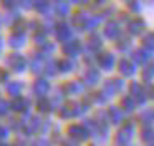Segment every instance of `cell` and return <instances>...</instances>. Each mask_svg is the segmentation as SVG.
<instances>
[{
	"label": "cell",
	"instance_id": "7",
	"mask_svg": "<svg viewBox=\"0 0 154 146\" xmlns=\"http://www.w3.org/2000/svg\"><path fill=\"white\" fill-rule=\"evenodd\" d=\"M48 90H50V85H48L47 80H37V81H35L33 91L37 93V95H40L42 98H43V96L48 93Z\"/></svg>",
	"mask_w": 154,
	"mask_h": 146
},
{
	"label": "cell",
	"instance_id": "38",
	"mask_svg": "<svg viewBox=\"0 0 154 146\" xmlns=\"http://www.w3.org/2000/svg\"><path fill=\"white\" fill-rule=\"evenodd\" d=\"M5 78H7V73H5V71H0V80H5Z\"/></svg>",
	"mask_w": 154,
	"mask_h": 146
},
{
	"label": "cell",
	"instance_id": "32",
	"mask_svg": "<svg viewBox=\"0 0 154 146\" xmlns=\"http://www.w3.org/2000/svg\"><path fill=\"white\" fill-rule=\"evenodd\" d=\"M7 108H8V105L5 101H0V115H5L7 113Z\"/></svg>",
	"mask_w": 154,
	"mask_h": 146
},
{
	"label": "cell",
	"instance_id": "10",
	"mask_svg": "<svg viewBox=\"0 0 154 146\" xmlns=\"http://www.w3.org/2000/svg\"><path fill=\"white\" fill-rule=\"evenodd\" d=\"M10 106L15 111H25V110L28 108V100L22 98V96H17V98H14V101H12Z\"/></svg>",
	"mask_w": 154,
	"mask_h": 146
},
{
	"label": "cell",
	"instance_id": "35",
	"mask_svg": "<svg viewBox=\"0 0 154 146\" xmlns=\"http://www.w3.org/2000/svg\"><path fill=\"white\" fill-rule=\"evenodd\" d=\"M7 136V128L5 126H0V139H4Z\"/></svg>",
	"mask_w": 154,
	"mask_h": 146
},
{
	"label": "cell",
	"instance_id": "13",
	"mask_svg": "<svg viewBox=\"0 0 154 146\" xmlns=\"http://www.w3.org/2000/svg\"><path fill=\"white\" fill-rule=\"evenodd\" d=\"M108 116H109V119L114 123V125L121 123V119H123V113H121L119 110L116 108V106H113V108L108 110Z\"/></svg>",
	"mask_w": 154,
	"mask_h": 146
},
{
	"label": "cell",
	"instance_id": "4",
	"mask_svg": "<svg viewBox=\"0 0 154 146\" xmlns=\"http://www.w3.org/2000/svg\"><path fill=\"white\" fill-rule=\"evenodd\" d=\"M8 65H10L15 71H22V70L25 68V65H27V60H25L22 55H10Z\"/></svg>",
	"mask_w": 154,
	"mask_h": 146
},
{
	"label": "cell",
	"instance_id": "39",
	"mask_svg": "<svg viewBox=\"0 0 154 146\" xmlns=\"http://www.w3.org/2000/svg\"><path fill=\"white\" fill-rule=\"evenodd\" d=\"M63 146H76V144H75V143H65Z\"/></svg>",
	"mask_w": 154,
	"mask_h": 146
},
{
	"label": "cell",
	"instance_id": "3",
	"mask_svg": "<svg viewBox=\"0 0 154 146\" xmlns=\"http://www.w3.org/2000/svg\"><path fill=\"white\" fill-rule=\"evenodd\" d=\"M68 135L71 136V138H75V139H85V138H88V129L85 128L83 125H73V126H70V129H68Z\"/></svg>",
	"mask_w": 154,
	"mask_h": 146
},
{
	"label": "cell",
	"instance_id": "17",
	"mask_svg": "<svg viewBox=\"0 0 154 146\" xmlns=\"http://www.w3.org/2000/svg\"><path fill=\"white\" fill-rule=\"evenodd\" d=\"M58 68H60L61 71H71V70L75 68V63H73V60L65 58V60H60V62H58Z\"/></svg>",
	"mask_w": 154,
	"mask_h": 146
},
{
	"label": "cell",
	"instance_id": "12",
	"mask_svg": "<svg viewBox=\"0 0 154 146\" xmlns=\"http://www.w3.org/2000/svg\"><path fill=\"white\" fill-rule=\"evenodd\" d=\"M141 30H144V22L141 18H133L129 22V32L131 33H134V35H136V33H139Z\"/></svg>",
	"mask_w": 154,
	"mask_h": 146
},
{
	"label": "cell",
	"instance_id": "14",
	"mask_svg": "<svg viewBox=\"0 0 154 146\" xmlns=\"http://www.w3.org/2000/svg\"><path fill=\"white\" fill-rule=\"evenodd\" d=\"M131 93H133V96H136L137 101H141V103L146 100V93L143 91V88H141L137 83H133V85H131Z\"/></svg>",
	"mask_w": 154,
	"mask_h": 146
},
{
	"label": "cell",
	"instance_id": "40",
	"mask_svg": "<svg viewBox=\"0 0 154 146\" xmlns=\"http://www.w3.org/2000/svg\"><path fill=\"white\" fill-rule=\"evenodd\" d=\"M0 50H2V38H0Z\"/></svg>",
	"mask_w": 154,
	"mask_h": 146
},
{
	"label": "cell",
	"instance_id": "11",
	"mask_svg": "<svg viewBox=\"0 0 154 146\" xmlns=\"http://www.w3.org/2000/svg\"><path fill=\"white\" fill-rule=\"evenodd\" d=\"M104 35H106L108 38H116V36L119 35V25H118L116 22H109L106 25V28H104Z\"/></svg>",
	"mask_w": 154,
	"mask_h": 146
},
{
	"label": "cell",
	"instance_id": "34",
	"mask_svg": "<svg viewBox=\"0 0 154 146\" xmlns=\"http://www.w3.org/2000/svg\"><path fill=\"white\" fill-rule=\"evenodd\" d=\"M128 7H129L131 10H134V12H137V10H139V5H137V2H129V3H128Z\"/></svg>",
	"mask_w": 154,
	"mask_h": 146
},
{
	"label": "cell",
	"instance_id": "27",
	"mask_svg": "<svg viewBox=\"0 0 154 146\" xmlns=\"http://www.w3.org/2000/svg\"><path fill=\"white\" fill-rule=\"evenodd\" d=\"M57 70H60V68H58V63L48 62V65H47V73H48V75H55V73H57Z\"/></svg>",
	"mask_w": 154,
	"mask_h": 146
},
{
	"label": "cell",
	"instance_id": "37",
	"mask_svg": "<svg viewBox=\"0 0 154 146\" xmlns=\"http://www.w3.org/2000/svg\"><path fill=\"white\" fill-rule=\"evenodd\" d=\"M147 93H149V96L154 100V86H149V88H147Z\"/></svg>",
	"mask_w": 154,
	"mask_h": 146
},
{
	"label": "cell",
	"instance_id": "28",
	"mask_svg": "<svg viewBox=\"0 0 154 146\" xmlns=\"http://www.w3.org/2000/svg\"><path fill=\"white\" fill-rule=\"evenodd\" d=\"M35 7H37V10H38V12H48V8H50V3H48V2H37V5H35Z\"/></svg>",
	"mask_w": 154,
	"mask_h": 146
},
{
	"label": "cell",
	"instance_id": "2",
	"mask_svg": "<svg viewBox=\"0 0 154 146\" xmlns=\"http://www.w3.org/2000/svg\"><path fill=\"white\" fill-rule=\"evenodd\" d=\"M55 33H57V38L61 40V42H66V40L71 36L70 27H68L66 23H63V22H60V23L55 25Z\"/></svg>",
	"mask_w": 154,
	"mask_h": 146
},
{
	"label": "cell",
	"instance_id": "5",
	"mask_svg": "<svg viewBox=\"0 0 154 146\" xmlns=\"http://www.w3.org/2000/svg\"><path fill=\"white\" fill-rule=\"evenodd\" d=\"M98 63L103 70H111L114 66V56L111 53H104V55L98 56Z\"/></svg>",
	"mask_w": 154,
	"mask_h": 146
},
{
	"label": "cell",
	"instance_id": "9",
	"mask_svg": "<svg viewBox=\"0 0 154 146\" xmlns=\"http://www.w3.org/2000/svg\"><path fill=\"white\" fill-rule=\"evenodd\" d=\"M119 71L123 73L124 76L133 75V73H134V63L129 62L128 58H123V60L119 62Z\"/></svg>",
	"mask_w": 154,
	"mask_h": 146
},
{
	"label": "cell",
	"instance_id": "26",
	"mask_svg": "<svg viewBox=\"0 0 154 146\" xmlns=\"http://www.w3.org/2000/svg\"><path fill=\"white\" fill-rule=\"evenodd\" d=\"M38 108H40L42 111H50V110H51V103L48 101L47 98H40V101H38Z\"/></svg>",
	"mask_w": 154,
	"mask_h": 146
},
{
	"label": "cell",
	"instance_id": "41",
	"mask_svg": "<svg viewBox=\"0 0 154 146\" xmlns=\"http://www.w3.org/2000/svg\"><path fill=\"white\" fill-rule=\"evenodd\" d=\"M0 146H8V144H0Z\"/></svg>",
	"mask_w": 154,
	"mask_h": 146
},
{
	"label": "cell",
	"instance_id": "8",
	"mask_svg": "<svg viewBox=\"0 0 154 146\" xmlns=\"http://www.w3.org/2000/svg\"><path fill=\"white\" fill-rule=\"evenodd\" d=\"M100 80V73H98V70H88L86 73H85V76H83V81H85V85H88V86H91V85H96V81Z\"/></svg>",
	"mask_w": 154,
	"mask_h": 146
},
{
	"label": "cell",
	"instance_id": "31",
	"mask_svg": "<svg viewBox=\"0 0 154 146\" xmlns=\"http://www.w3.org/2000/svg\"><path fill=\"white\" fill-rule=\"evenodd\" d=\"M118 48H119V50H126V48H129V40H128V38H123L119 43H118Z\"/></svg>",
	"mask_w": 154,
	"mask_h": 146
},
{
	"label": "cell",
	"instance_id": "15",
	"mask_svg": "<svg viewBox=\"0 0 154 146\" xmlns=\"http://www.w3.org/2000/svg\"><path fill=\"white\" fill-rule=\"evenodd\" d=\"M23 42H25V35H23V33L14 32L10 35V45L12 46H22V45H23Z\"/></svg>",
	"mask_w": 154,
	"mask_h": 146
},
{
	"label": "cell",
	"instance_id": "33",
	"mask_svg": "<svg viewBox=\"0 0 154 146\" xmlns=\"http://www.w3.org/2000/svg\"><path fill=\"white\" fill-rule=\"evenodd\" d=\"M53 48H55L53 43H48V42H45V43H43V50H45V52H51Z\"/></svg>",
	"mask_w": 154,
	"mask_h": 146
},
{
	"label": "cell",
	"instance_id": "18",
	"mask_svg": "<svg viewBox=\"0 0 154 146\" xmlns=\"http://www.w3.org/2000/svg\"><path fill=\"white\" fill-rule=\"evenodd\" d=\"M121 106H123L124 111H133L134 110V100L131 98V96H124V98L121 100Z\"/></svg>",
	"mask_w": 154,
	"mask_h": 146
},
{
	"label": "cell",
	"instance_id": "25",
	"mask_svg": "<svg viewBox=\"0 0 154 146\" xmlns=\"http://www.w3.org/2000/svg\"><path fill=\"white\" fill-rule=\"evenodd\" d=\"M88 46H90L91 50H98V48H101V40L98 38L96 35H93L90 38V43H88Z\"/></svg>",
	"mask_w": 154,
	"mask_h": 146
},
{
	"label": "cell",
	"instance_id": "21",
	"mask_svg": "<svg viewBox=\"0 0 154 146\" xmlns=\"http://www.w3.org/2000/svg\"><path fill=\"white\" fill-rule=\"evenodd\" d=\"M143 43H144V46H146V48L154 50V32H149V33H147V35L143 38Z\"/></svg>",
	"mask_w": 154,
	"mask_h": 146
},
{
	"label": "cell",
	"instance_id": "6",
	"mask_svg": "<svg viewBox=\"0 0 154 146\" xmlns=\"http://www.w3.org/2000/svg\"><path fill=\"white\" fill-rule=\"evenodd\" d=\"M81 50L80 42H66L63 45V52L66 53V56H75L78 55V52Z\"/></svg>",
	"mask_w": 154,
	"mask_h": 146
},
{
	"label": "cell",
	"instance_id": "30",
	"mask_svg": "<svg viewBox=\"0 0 154 146\" xmlns=\"http://www.w3.org/2000/svg\"><path fill=\"white\" fill-rule=\"evenodd\" d=\"M32 68H33V71H40V70L43 68V65H42V62L38 58H35L33 62H32Z\"/></svg>",
	"mask_w": 154,
	"mask_h": 146
},
{
	"label": "cell",
	"instance_id": "20",
	"mask_svg": "<svg viewBox=\"0 0 154 146\" xmlns=\"http://www.w3.org/2000/svg\"><path fill=\"white\" fill-rule=\"evenodd\" d=\"M81 88H83V86H81L78 81H71V83H68V85L65 86V91L66 93H80Z\"/></svg>",
	"mask_w": 154,
	"mask_h": 146
},
{
	"label": "cell",
	"instance_id": "36",
	"mask_svg": "<svg viewBox=\"0 0 154 146\" xmlns=\"http://www.w3.org/2000/svg\"><path fill=\"white\" fill-rule=\"evenodd\" d=\"M35 146H48V143L45 141V139H40V141L35 143Z\"/></svg>",
	"mask_w": 154,
	"mask_h": 146
},
{
	"label": "cell",
	"instance_id": "29",
	"mask_svg": "<svg viewBox=\"0 0 154 146\" xmlns=\"http://www.w3.org/2000/svg\"><path fill=\"white\" fill-rule=\"evenodd\" d=\"M152 118H154V113L152 111H144L143 115H141V119H144L146 123H151V121H152Z\"/></svg>",
	"mask_w": 154,
	"mask_h": 146
},
{
	"label": "cell",
	"instance_id": "19",
	"mask_svg": "<svg viewBox=\"0 0 154 146\" xmlns=\"http://www.w3.org/2000/svg\"><path fill=\"white\" fill-rule=\"evenodd\" d=\"M20 90H22V86L18 85L17 81H12V83H7V91L10 93V95H14L15 98L18 96V93H20Z\"/></svg>",
	"mask_w": 154,
	"mask_h": 146
},
{
	"label": "cell",
	"instance_id": "16",
	"mask_svg": "<svg viewBox=\"0 0 154 146\" xmlns=\"http://www.w3.org/2000/svg\"><path fill=\"white\" fill-rule=\"evenodd\" d=\"M133 58H134V62H137V63H146L147 60H149V53H147L146 50H136Z\"/></svg>",
	"mask_w": 154,
	"mask_h": 146
},
{
	"label": "cell",
	"instance_id": "24",
	"mask_svg": "<svg viewBox=\"0 0 154 146\" xmlns=\"http://www.w3.org/2000/svg\"><path fill=\"white\" fill-rule=\"evenodd\" d=\"M143 78L146 80V81H151V80L154 78V65H151V66H147V68H144Z\"/></svg>",
	"mask_w": 154,
	"mask_h": 146
},
{
	"label": "cell",
	"instance_id": "23",
	"mask_svg": "<svg viewBox=\"0 0 154 146\" xmlns=\"http://www.w3.org/2000/svg\"><path fill=\"white\" fill-rule=\"evenodd\" d=\"M143 139L146 143H152L154 141V129L152 128H146L143 131Z\"/></svg>",
	"mask_w": 154,
	"mask_h": 146
},
{
	"label": "cell",
	"instance_id": "22",
	"mask_svg": "<svg viewBox=\"0 0 154 146\" xmlns=\"http://www.w3.org/2000/svg\"><path fill=\"white\" fill-rule=\"evenodd\" d=\"M53 8H55V12H57L58 15H66V12H68V5L65 2H57Z\"/></svg>",
	"mask_w": 154,
	"mask_h": 146
},
{
	"label": "cell",
	"instance_id": "1",
	"mask_svg": "<svg viewBox=\"0 0 154 146\" xmlns=\"http://www.w3.org/2000/svg\"><path fill=\"white\" fill-rule=\"evenodd\" d=\"M133 131H134V126L131 125V123H128V125L123 126V129H121L119 133H118V138H116V143L119 146H124L129 143L131 136H133Z\"/></svg>",
	"mask_w": 154,
	"mask_h": 146
}]
</instances>
